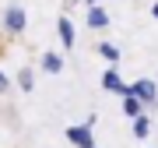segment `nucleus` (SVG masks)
I'll return each mask as SVG.
<instances>
[{
    "label": "nucleus",
    "instance_id": "f257e3e1",
    "mask_svg": "<svg viewBox=\"0 0 158 148\" xmlns=\"http://www.w3.org/2000/svg\"><path fill=\"white\" fill-rule=\"evenodd\" d=\"M127 95H134L137 102H151V99H155V85H151V81H137V85H127Z\"/></svg>",
    "mask_w": 158,
    "mask_h": 148
},
{
    "label": "nucleus",
    "instance_id": "6e6552de",
    "mask_svg": "<svg viewBox=\"0 0 158 148\" xmlns=\"http://www.w3.org/2000/svg\"><path fill=\"white\" fill-rule=\"evenodd\" d=\"M148 131H151V127H148V116L144 113L134 116V137H148Z\"/></svg>",
    "mask_w": 158,
    "mask_h": 148
},
{
    "label": "nucleus",
    "instance_id": "f8f14e48",
    "mask_svg": "<svg viewBox=\"0 0 158 148\" xmlns=\"http://www.w3.org/2000/svg\"><path fill=\"white\" fill-rule=\"evenodd\" d=\"M0 92H7V78H4V74H0Z\"/></svg>",
    "mask_w": 158,
    "mask_h": 148
},
{
    "label": "nucleus",
    "instance_id": "423d86ee",
    "mask_svg": "<svg viewBox=\"0 0 158 148\" xmlns=\"http://www.w3.org/2000/svg\"><path fill=\"white\" fill-rule=\"evenodd\" d=\"M123 113H127L130 120H134V116H141V113H144V109H141V102H137V99H134V95H123Z\"/></svg>",
    "mask_w": 158,
    "mask_h": 148
},
{
    "label": "nucleus",
    "instance_id": "39448f33",
    "mask_svg": "<svg viewBox=\"0 0 158 148\" xmlns=\"http://www.w3.org/2000/svg\"><path fill=\"white\" fill-rule=\"evenodd\" d=\"M88 25H91V28H106V25H109V14L102 11V7H91V14H88Z\"/></svg>",
    "mask_w": 158,
    "mask_h": 148
},
{
    "label": "nucleus",
    "instance_id": "ddd939ff",
    "mask_svg": "<svg viewBox=\"0 0 158 148\" xmlns=\"http://www.w3.org/2000/svg\"><path fill=\"white\" fill-rule=\"evenodd\" d=\"M151 14H155V18H158V4H155V7H151Z\"/></svg>",
    "mask_w": 158,
    "mask_h": 148
},
{
    "label": "nucleus",
    "instance_id": "0eeeda50",
    "mask_svg": "<svg viewBox=\"0 0 158 148\" xmlns=\"http://www.w3.org/2000/svg\"><path fill=\"white\" fill-rule=\"evenodd\" d=\"M60 39H63V46H74V25L67 21V18L60 21Z\"/></svg>",
    "mask_w": 158,
    "mask_h": 148
},
{
    "label": "nucleus",
    "instance_id": "9b49d317",
    "mask_svg": "<svg viewBox=\"0 0 158 148\" xmlns=\"http://www.w3.org/2000/svg\"><path fill=\"white\" fill-rule=\"evenodd\" d=\"M18 85L28 92V88H32V71H21V74H18Z\"/></svg>",
    "mask_w": 158,
    "mask_h": 148
},
{
    "label": "nucleus",
    "instance_id": "7ed1b4c3",
    "mask_svg": "<svg viewBox=\"0 0 158 148\" xmlns=\"http://www.w3.org/2000/svg\"><path fill=\"white\" fill-rule=\"evenodd\" d=\"M102 88H106V92H119V95H127V85L119 81V74H116L113 67H109L106 74H102Z\"/></svg>",
    "mask_w": 158,
    "mask_h": 148
},
{
    "label": "nucleus",
    "instance_id": "9d476101",
    "mask_svg": "<svg viewBox=\"0 0 158 148\" xmlns=\"http://www.w3.org/2000/svg\"><path fill=\"white\" fill-rule=\"evenodd\" d=\"M42 67H46V71H49V74H56V71L63 67V60L56 57V53H49V57H46V60H42Z\"/></svg>",
    "mask_w": 158,
    "mask_h": 148
},
{
    "label": "nucleus",
    "instance_id": "f03ea898",
    "mask_svg": "<svg viewBox=\"0 0 158 148\" xmlns=\"http://www.w3.org/2000/svg\"><path fill=\"white\" fill-rule=\"evenodd\" d=\"M67 137L77 148H95V141H91V127H67Z\"/></svg>",
    "mask_w": 158,
    "mask_h": 148
},
{
    "label": "nucleus",
    "instance_id": "20e7f679",
    "mask_svg": "<svg viewBox=\"0 0 158 148\" xmlns=\"http://www.w3.org/2000/svg\"><path fill=\"white\" fill-rule=\"evenodd\" d=\"M4 21H7V28H11V32H21V28H25V11H21V7H7Z\"/></svg>",
    "mask_w": 158,
    "mask_h": 148
},
{
    "label": "nucleus",
    "instance_id": "1a4fd4ad",
    "mask_svg": "<svg viewBox=\"0 0 158 148\" xmlns=\"http://www.w3.org/2000/svg\"><path fill=\"white\" fill-rule=\"evenodd\" d=\"M98 53H102L109 63H116V60H119V50H116V46H109V42H102V46H98Z\"/></svg>",
    "mask_w": 158,
    "mask_h": 148
}]
</instances>
